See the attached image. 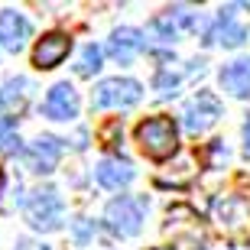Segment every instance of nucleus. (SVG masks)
Instances as JSON below:
<instances>
[{
	"label": "nucleus",
	"mask_w": 250,
	"mask_h": 250,
	"mask_svg": "<svg viewBox=\"0 0 250 250\" xmlns=\"http://www.w3.org/2000/svg\"><path fill=\"white\" fill-rule=\"evenodd\" d=\"M137 143L149 159L163 163V159H169L179 149L176 124L169 121V117H149V121H143L137 127Z\"/></svg>",
	"instance_id": "obj_1"
},
{
	"label": "nucleus",
	"mask_w": 250,
	"mask_h": 250,
	"mask_svg": "<svg viewBox=\"0 0 250 250\" xmlns=\"http://www.w3.org/2000/svg\"><path fill=\"white\" fill-rule=\"evenodd\" d=\"M140 82L133 78H104L91 94V107L94 111H104V107H130V104L140 101Z\"/></svg>",
	"instance_id": "obj_2"
},
{
	"label": "nucleus",
	"mask_w": 250,
	"mask_h": 250,
	"mask_svg": "<svg viewBox=\"0 0 250 250\" xmlns=\"http://www.w3.org/2000/svg\"><path fill=\"white\" fill-rule=\"evenodd\" d=\"M104 224H107L114 234H121V237H133V234L143 228V202L130 198V195L114 198V202L104 208Z\"/></svg>",
	"instance_id": "obj_3"
},
{
	"label": "nucleus",
	"mask_w": 250,
	"mask_h": 250,
	"mask_svg": "<svg viewBox=\"0 0 250 250\" xmlns=\"http://www.w3.org/2000/svg\"><path fill=\"white\" fill-rule=\"evenodd\" d=\"M26 221L36 231H56L62 224V198L56 188H39L26 202Z\"/></svg>",
	"instance_id": "obj_4"
},
{
	"label": "nucleus",
	"mask_w": 250,
	"mask_h": 250,
	"mask_svg": "<svg viewBox=\"0 0 250 250\" xmlns=\"http://www.w3.org/2000/svg\"><path fill=\"white\" fill-rule=\"evenodd\" d=\"M214 214H218V224H221L228 234L241 237L250 231V195H228L214 205Z\"/></svg>",
	"instance_id": "obj_5"
},
{
	"label": "nucleus",
	"mask_w": 250,
	"mask_h": 250,
	"mask_svg": "<svg viewBox=\"0 0 250 250\" xmlns=\"http://www.w3.org/2000/svg\"><path fill=\"white\" fill-rule=\"evenodd\" d=\"M218 117H221V104H218V98L208 94V91H198L192 101L182 107V124H186V130H192V133L208 130Z\"/></svg>",
	"instance_id": "obj_6"
},
{
	"label": "nucleus",
	"mask_w": 250,
	"mask_h": 250,
	"mask_svg": "<svg viewBox=\"0 0 250 250\" xmlns=\"http://www.w3.org/2000/svg\"><path fill=\"white\" fill-rule=\"evenodd\" d=\"M42 111H46L49 121H72V117H78V94H75V88L68 82H59L46 94Z\"/></svg>",
	"instance_id": "obj_7"
},
{
	"label": "nucleus",
	"mask_w": 250,
	"mask_h": 250,
	"mask_svg": "<svg viewBox=\"0 0 250 250\" xmlns=\"http://www.w3.org/2000/svg\"><path fill=\"white\" fill-rule=\"evenodd\" d=\"M94 179H98V186L111 188V192H121V188H127L130 182H133V166L121 156H107V159L98 163Z\"/></svg>",
	"instance_id": "obj_8"
},
{
	"label": "nucleus",
	"mask_w": 250,
	"mask_h": 250,
	"mask_svg": "<svg viewBox=\"0 0 250 250\" xmlns=\"http://www.w3.org/2000/svg\"><path fill=\"white\" fill-rule=\"evenodd\" d=\"M29 39V20L17 10H3L0 13V46L10 52H20Z\"/></svg>",
	"instance_id": "obj_9"
},
{
	"label": "nucleus",
	"mask_w": 250,
	"mask_h": 250,
	"mask_svg": "<svg viewBox=\"0 0 250 250\" xmlns=\"http://www.w3.org/2000/svg\"><path fill=\"white\" fill-rule=\"evenodd\" d=\"M68 49H72V39L62 36V33H49L36 42L33 49V65L36 68H56L65 56H68Z\"/></svg>",
	"instance_id": "obj_10"
},
{
	"label": "nucleus",
	"mask_w": 250,
	"mask_h": 250,
	"mask_svg": "<svg viewBox=\"0 0 250 250\" xmlns=\"http://www.w3.org/2000/svg\"><path fill=\"white\" fill-rule=\"evenodd\" d=\"M59 156H62V140H56V137H39L36 143L26 149L29 169H33V172H42V176L56 169Z\"/></svg>",
	"instance_id": "obj_11"
},
{
	"label": "nucleus",
	"mask_w": 250,
	"mask_h": 250,
	"mask_svg": "<svg viewBox=\"0 0 250 250\" xmlns=\"http://www.w3.org/2000/svg\"><path fill=\"white\" fill-rule=\"evenodd\" d=\"M140 49H143V36H140V29H130V26H121L111 33V42H107V52H111L114 62H133L140 56Z\"/></svg>",
	"instance_id": "obj_12"
},
{
	"label": "nucleus",
	"mask_w": 250,
	"mask_h": 250,
	"mask_svg": "<svg viewBox=\"0 0 250 250\" xmlns=\"http://www.w3.org/2000/svg\"><path fill=\"white\" fill-rule=\"evenodd\" d=\"M221 88L231 98H250V59H237V62L221 68Z\"/></svg>",
	"instance_id": "obj_13"
},
{
	"label": "nucleus",
	"mask_w": 250,
	"mask_h": 250,
	"mask_svg": "<svg viewBox=\"0 0 250 250\" xmlns=\"http://www.w3.org/2000/svg\"><path fill=\"white\" fill-rule=\"evenodd\" d=\"M244 39H247V33H244L237 23H231V10H221V17H218V26L208 33V46L211 42H221V46H228V49H237V46H244Z\"/></svg>",
	"instance_id": "obj_14"
},
{
	"label": "nucleus",
	"mask_w": 250,
	"mask_h": 250,
	"mask_svg": "<svg viewBox=\"0 0 250 250\" xmlns=\"http://www.w3.org/2000/svg\"><path fill=\"white\" fill-rule=\"evenodd\" d=\"M26 88H29L26 78H10V82L0 88V114L23 111V104H26Z\"/></svg>",
	"instance_id": "obj_15"
},
{
	"label": "nucleus",
	"mask_w": 250,
	"mask_h": 250,
	"mask_svg": "<svg viewBox=\"0 0 250 250\" xmlns=\"http://www.w3.org/2000/svg\"><path fill=\"white\" fill-rule=\"evenodd\" d=\"M101 46H94V42H88V46H82V56H78V65H75V72L82 75V78H88V75H94L98 68H101Z\"/></svg>",
	"instance_id": "obj_16"
},
{
	"label": "nucleus",
	"mask_w": 250,
	"mask_h": 250,
	"mask_svg": "<svg viewBox=\"0 0 250 250\" xmlns=\"http://www.w3.org/2000/svg\"><path fill=\"white\" fill-rule=\"evenodd\" d=\"M0 146L7 149V153H13V149H20V137H17V124L10 121V117H0Z\"/></svg>",
	"instance_id": "obj_17"
},
{
	"label": "nucleus",
	"mask_w": 250,
	"mask_h": 250,
	"mask_svg": "<svg viewBox=\"0 0 250 250\" xmlns=\"http://www.w3.org/2000/svg\"><path fill=\"white\" fill-rule=\"evenodd\" d=\"M153 84H156L159 98H169V94H176V88H179V75H172V72H159Z\"/></svg>",
	"instance_id": "obj_18"
},
{
	"label": "nucleus",
	"mask_w": 250,
	"mask_h": 250,
	"mask_svg": "<svg viewBox=\"0 0 250 250\" xmlns=\"http://www.w3.org/2000/svg\"><path fill=\"white\" fill-rule=\"evenodd\" d=\"M149 33L159 39V42H172L176 39V26H172V17H166V20H156L153 26H149Z\"/></svg>",
	"instance_id": "obj_19"
},
{
	"label": "nucleus",
	"mask_w": 250,
	"mask_h": 250,
	"mask_svg": "<svg viewBox=\"0 0 250 250\" xmlns=\"http://www.w3.org/2000/svg\"><path fill=\"white\" fill-rule=\"evenodd\" d=\"M244 153L250 156V117L244 121Z\"/></svg>",
	"instance_id": "obj_20"
},
{
	"label": "nucleus",
	"mask_w": 250,
	"mask_h": 250,
	"mask_svg": "<svg viewBox=\"0 0 250 250\" xmlns=\"http://www.w3.org/2000/svg\"><path fill=\"white\" fill-rule=\"evenodd\" d=\"M156 250H169V247H156Z\"/></svg>",
	"instance_id": "obj_21"
}]
</instances>
